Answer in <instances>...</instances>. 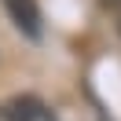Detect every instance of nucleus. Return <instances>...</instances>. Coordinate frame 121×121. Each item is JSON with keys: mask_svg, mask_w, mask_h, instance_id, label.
I'll list each match as a JSON object with an SVG mask.
<instances>
[{"mask_svg": "<svg viewBox=\"0 0 121 121\" xmlns=\"http://www.w3.org/2000/svg\"><path fill=\"white\" fill-rule=\"evenodd\" d=\"M4 11L11 15V22H15L30 40H40L44 26H40V8H37V0H4Z\"/></svg>", "mask_w": 121, "mask_h": 121, "instance_id": "obj_1", "label": "nucleus"}, {"mask_svg": "<svg viewBox=\"0 0 121 121\" xmlns=\"http://www.w3.org/2000/svg\"><path fill=\"white\" fill-rule=\"evenodd\" d=\"M117 33H121V22H117Z\"/></svg>", "mask_w": 121, "mask_h": 121, "instance_id": "obj_3", "label": "nucleus"}, {"mask_svg": "<svg viewBox=\"0 0 121 121\" xmlns=\"http://www.w3.org/2000/svg\"><path fill=\"white\" fill-rule=\"evenodd\" d=\"M99 4H103V8H110V11H117V15H121V0H99Z\"/></svg>", "mask_w": 121, "mask_h": 121, "instance_id": "obj_2", "label": "nucleus"}]
</instances>
